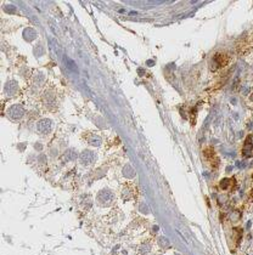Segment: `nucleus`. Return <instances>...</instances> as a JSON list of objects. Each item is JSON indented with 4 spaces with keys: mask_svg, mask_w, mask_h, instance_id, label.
Instances as JSON below:
<instances>
[{
    "mask_svg": "<svg viewBox=\"0 0 253 255\" xmlns=\"http://www.w3.org/2000/svg\"><path fill=\"white\" fill-rule=\"evenodd\" d=\"M23 113H25V110H23V107L20 106V105H14L11 108H9V116H10L11 118H14V119L21 118V117L23 116Z\"/></svg>",
    "mask_w": 253,
    "mask_h": 255,
    "instance_id": "f257e3e1",
    "label": "nucleus"
},
{
    "mask_svg": "<svg viewBox=\"0 0 253 255\" xmlns=\"http://www.w3.org/2000/svg\"><path fill=\"white\" fill-rule=\"evenodd\" d=\"M38 130L40 132H48L50 130V120L49 119H44L42 122L38 123Z\"/></svg>",
    "mask_w": 253,
    "mask_h": 255,
    "instance_id": "f03ea898",
    "label": "nucleus"
},
{
    "mask_svg": "<svg viewBox=\"0 0 253 255\" xmlns=\"http://www.w3.org/2000/svg\"><path fill=\"white\" fill-rule=\"evenodd\" d=\"M23 35H25V38H26V39H28V40H33V39H35V38H37V32H35L33 28H27V29L23 32Z\"/></svg>",
    "mask_w": 253,
    "mask_h": 255,
    "instance_id": "7ed1b4c3",
    "label": "nucleus"
},
{
    "mask_svg": "<svg viewBox=\"0 0 253 255\" xmlns=\"http://www.w3.org/2000/svg\"><path fill=\"white\" fill-rule=\"evenodd\" d=\"M251 148H252V146H251V136H248L247 140H246L245 149H243V154H245L246 157H249V155H251Z\"/></svg>",
    "mask_w": 253,
    "mask_h": 255,
    "instance_id": "20e7f679",
    "label": "nucleus"
},
{
    "mask_svg": "<svg viewBox=\"0 0 253 255\" xmlns=\"http://www.w3.org/2000/svg\"><path fill=\"white\" fill-rule=\"evenodd\" d=\"M229 182H230V180H229V179H224V180H221V182H220V186H221L223 188H228V185H229Z\"/></svg>",
    "mask_w": 253,
    "mask_h": 255,
    "instance_id": "39448f33",
    "label": "nucleus"
},
{
    "mask_svg": "<svg viewBox=\"0 0 253 255\" xmlns=\"http://www.w3.org/2000/svg\"><path fill=\"white\" fill-rule=\"evenodd\" d=\"M66 63H67V66H69V67H72L73 69H77V68H75V64H74V62H73L72 60H69V58L67 60V58H66Z\"/></svg>",
    "mask_w": 253,
    "mask_h": 255,
    "instance_id": "423d86ee",
    "label": "nucleus"
}]
</instances>
